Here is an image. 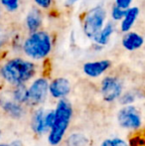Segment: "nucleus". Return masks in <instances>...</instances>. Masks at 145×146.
<instances>
[{"mask_svg": "<svg viewBox=\"0 0 145 146\" xmlns=\"http://www.w3.org/2000/svg\"><path fill=\"white\" fill-rule=\"evenodd\" d=\"M72 114L73 110L70 102L66 100H60L55 110V119L49 134V142L52 145H57L62 141L70 124Z\"/></svg>", "mask_w": 145, "mask_h": 146, "instance_id": "1", "label": "nucleus"}, {"mask_svg": "<svg viewBox=\"0 0 145 146\" xmlns=\"http://www.w3.org/2000/svg\"><path fill=\"white\" fill-rule=\"evenodd\" d=\"M35 74V66L21 59H14L7 62L1 68V75L8 83L22 85L30 80Z\"/></svg>", "mask_w": 145, "mask_h": 146, "instance_id": "2", "label": "nucleus"}, {"mask_svg": "<svg viewBox=\"0 0 145 146\" xmlns=\"http://www.w3.org/2000/svg\"><path fill=\"white\" fill-rule=\"evenodd\" d=\"M24 52L33 59H43L50 53L52 48L51 38L46 32H35L26 40Z\"/></svg>", "mask_w": 145, "mask_h": 146, "instance_id": "3", "label": "nucleus"}, {"mask_svg": "<svg viewBox=\"0 0 145 146\" xmlns=\"http://www.w3.org/2000/svg\"><path fill=\"white\" fill-rule=\"evenodd\" d=\"M105 19V11L103 7L93 8L87 14L83 22V31L89 38H95L101 30Z\"/></svg>", "mask_w": 145, "mask_h": 146, "instance_id": "4", "label": "nucleus"}, {"mask_svg": "<svg viewBox=\"0 0 145 146\" xmlns=\"http://www.w3.org/2000/svg\"><path fill=\"white\" fill-rule=\"evenodd\" d=\"M118 123L127 129H137L141 126V116L134 106L127 104L117 114Z\"/></svg>", "mask_w": 145, "mask_h": 146, "instance_id": "5", "label": "nucleus"}, {"mask_svg": "<svg viewBox=\"0 0 145 146\" xmlns=\"http://www.w3.org/2000/svg\"><path fill=\"white\" fill-rule=\"evenodd\" d=\"M122 87L116 78L107 77L101 83V94L105 102H113L121 94Z\"/></svg>", "mask_w": 145, "mask_h": 146, "instance_id": "6", "label": "nucleus"}, {"mask_svg": "<svg viewBox=\"0 0 145 146\" xmlns=\"http://www.w3.org/2000/svg\"><path fill=\"white\" fill-rule=\"evenodd\" d=\"M49 84L45 79H38L28 88V102L32 104H40L46 98Z\"/></svg>", "mask_w": 145, "mask_h": 146, "instance_id": "7", "label": "nucleus"}, {"mask_svg": "<svg viewBox=\"0 0 145 146\" xmlns=\"http://www.w3.org/2000/svg\"><path fill=\"white\" fill-rule=\"evenodd\" d=\"M50 94L56 98H62L66 96L71 90V85L69 81L64 78L56 79L49 86Z\"/></svg>", "mask_w": 145, "mask_h": 146, "instance_id": "8", "label": "nucleus"}, {"mask_svg": "<svg viewBox=\"0 0 145 146\" xmlns=\"http://www.w3.org/2000/svg\"><path fill=\"white\" fill-rule=\"evenodd\" d=\"M110 67V62L107 60H103V61L99 62H91V63H87L83 66V72L85 75L91 78H97L101 76L103 73H105L107 69Z\"/></svg>", "mask_w": 145, "mask_h": 146, "instance_id": "9", "label": "nucleus"}, {"mask_svg": "<svg viewBox=\"0 0 145 146\" xmlns=\"http://www.w3.org/2000/svg\"><path fill=\"white\" fill-rule=\"evenodd\" d=\"M0 106L4 110L6 113L15 118H19L24 114V110L19 102L16 100H1Z\"/></svg>", "mask_w": 145, "mask_h": 146, "instance_id": "10", "label": "nucleus"}, {"mask_svg": "<svg viewBox=\"0 0 145 146\" xmlns=\"http://www.w3.org/2000/svg\"><path fill=\"white\" fill-rule=\"evenodd\" d=\"M144 40L140 35H138L137 33H128L125 36L123 37V40H122V44L123 47L126 50L133 51L136 49L140 48V47L143 45Z\"/></svg>", "mask_w": 145, "mask_h": 146, "instance_id": "11", "label": "nucleus"}, {"mask_svg": "<svg viewBox=\"0 0 145 146\" xmlns=\"http://www.w3.org/2000/svg\"><path fill=\"white\" fill-rule=\"evenodd\" d=\"M26 23H27V27L30 32L35 33L42 23V15L40 11L38 9H32L27 15Z\"/></svg>", "mask_w": 145, "mask_h": 146, "instance_id": "12", "label": "nucleus"}, {"mask_svg": "<svg viewBox=\"0 0 145 146\" xmlns=\"http://www.w3.org/2000/svg\"><path fill=\"white\" fill-rule=\"evenodd\" d=\"M45 112L44 110H38L33 116V120H32V127H33L34 131L38 134H43L49 129L47 128L46 121H45Z\"/></svg>", "mask_w": 145, "mask_h": 146, "instance_id": "13", "label": "nucleus"}, {"mask_svg": "<svg viewBox=\"0 0 145 146\" xmlns=\"http://www.w3.org/2000/svg\"><path fill=\"white\" fill-rule=\"evenodd\" d=\"M138 13H139V10H138L137 7H132L126 10L125 15L123 17V21H122L121 24V29L123 32H128L130 30V28L132 27L136 18H137Z\"/></svg>", "mask_w": 145, "mask_h": 146, "instance_id": "14", "label": "nucleus"}, {"mask_svg": "<svg viewBox=\"0 0 145 146\" xmlns=\"http://www.w3.org/2000/svg\"><path fill=\"white\" fill-rule=\"evenodd\" d=\"M112 32H113V27H112L111 24H107L103 29L99 31V33L95 37V41L97 44L105 45L107 43V41L109 40V37L111 36Z\"/></svg>", "mask_w": 145, "mask_h": 146, "instance_id": "15", "label": "nucleus"}, {"mask_svg": "<svg viewBox=\"0 0 145 146\" xmlns=\"http://www.w3.org/2000/svg\"><path fill=\"white\" fill-rule=\"evenodd\" d=\"M13 98L17 102H28V88L24 87V85H17V88L13 92Z\"/></svg>", "mask_w": 145, "mask_h": 146, "instance_id": "16", "label": "nucleus"}, {"mask_svg": "<svg viewBox=\"0 0 145 146\" xmlns=\"http://www.w3.org/2000/svg\"><path fill=\"white\" fill-rule=\"evenodd\" d=\"M87 139L81 134H73L68 138V146H85Z\"/></svg>", "mask_w": 145, "mask_h": 146, "instance_id": "17", "label": "nucleus"}, {"mask_svg": "<svg viewBox=\"0 0 145 146\" xmlns=\"http://www.w3.org/2000/svg\"><path fill=\"white\" fill-rule=\"evenodd\" d=\"M101 146H129L123 139L120 138H110L105 140Z\"/></svg>", "mask_w": 145, "mask_h": 146, "instance_id": "18", "label": "nucleus"}, {"mask_svg": "<svg viewBox=\"0 0 145 146\" xmlns=\"http://www.w3.org/2000/svg\"><path fill=\"white\" fill-rule=\"evenodd\" d=\"M125 12H126V10L122 9V8H120L119 6L115 5L113 8H112V12H111L112 18H113L114 20L122 19V18L124 17V15H125Z\"/></svg>", "mask_w": 145, "mask_h": 146, "instance_id": "19", "label": "nucleus"}, {"mask_svg": "<svg viewBox=\"0 0 145 146\" xmlns=\"http://www.w3.org/2000/svg\"><path fill=\"white\" fill-rule=\"evenodd\" d=\"M1 2L9 11H15L19 6L18 0H1Z\"/></svg>", "mask_w": 145, "mask_h": 146, "instance_id": "20", "label": "nucleus"}, {"mask_svg": "<svg viewBox=\"0 0 145 146\" xmlns=\"http://www.w3.org/2000/svg\"><path fill=\"white\" fill-rule=\"evenodd\" d=\"M129 146H145V136L138 135L130 140Z\"/></svg>", "mask_w": 145, "mask_h": 146, "instance_id": "21", "label": "nucleus"}, {"mask_svg": "<svg viewBox=\"0 0 145 146\" xmlns=\"http://www.w3.org/2000/svg\"><path fill=\"white\" fill-rule=\"evenodd\" d=\"M134 100H135V96H134V94H132V92H127V94H123L122 96V98H121V102L123 104H131V102H134Z\"/></svg>", "mask_w": 145, "mask_h": 146, "instance_id": "22", "label": "nucleus"}, {"mask_svg": "<svg viewBox=\"0 0 145 146\" xmlns=\"http://www.w3.org/2000/svg\"><path fill=\"white\" fill-rule=\"evenodd\" d=\"M130 3H131V0H116V5L119 6L122 9H126V8L129 7Z\"/></svg>", "mask_w": 145, "mask_h": 146, "instance_id": "23", "label": "nucleus"}, {"mask_svg": "<svg viewBox=\"0 0 145 146\" xmlns=\"http://www.w3.org/2000/svg\"><path fill=\"white\" fill-rule=\"evenodd\" d=\"M35 1H36V3L40 6V7L49 8L51 5V1H52V0H35Z\"/></svg>", "mask_w": 145, "mask_h": 146, "instance_id": "24", "label": "nucleus"}, {"mask_svg": "<svg viewBox=\"0 0 145 146\" xmlns=\"http://www.w3.org/2000/svg\"><path fill=\"white\" fill-rule=\"evenodd\" d=\"M4 43V38H3V33H2L1 29H0V48L2 47V45H3Z\"/></svg>", "mask_w": 145, "mask_h": 146, "instance_id": "25", "label": "nucleus"}, {"mask_svg": "<svg viewBox=\"0 0 145 146\" xmlns=\"http://www.w3.org/2000/svg\"><path fill=\"white\" fill-rule=\"evenodd\" d=\"M77 1H79V0H68V1H67V5H73V4H75Z\"/></svg>", "mask_w": 145, "mask_h": 146, "instance_id": "26", "label": "nucleus"}, {"mask_svg": "<svg viewBox=\"0 0 145 146\" xmlns=\"http://www.w3.org/2000/svg\"><path fill=\"white\" fill-rule=\"evenodd\" d=\"M0 146H20V145L18 144L17 142H15V143H13V144H11V145H7V144H1Z\"/></svg>", "mask_w": 145, "mask_h": 146, "instance_id": "27", "label": "nucleus"}, {"mask_svg": "<svg viewBox=\"0 0 145 146\" xmlns=\"http://www.w3.org/2000/svg\"><path fill=\"white\" fill-rule=\"evenodd\" d=\"M0 136H1V130H0Z\"/></svg>", "mask_w": 145, "mask_h": 146, "instance_id": "28", "label": "nucleus"}]
</instances>
